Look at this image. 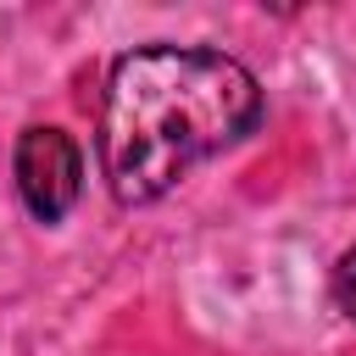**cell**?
Instances as JSON below:
<instances>
[{
	"instance_id": "1",
	"label": "cell",
	"mask_w": 356,
	"mask_h": 356,
	"mask_svg": "<svg viewBox=\"0 0 356 356\" xmlns=\"http://www.w3.org/2000/svg\"><path fill=\"white\" fill-rule=\"evenodd\" d=\"M261 117L250 67L222 50L150 44L111 67L100 106V167L122 206L167 195L195 161L217 156Z\"/></svg>"
},
{
	"instance_id": "2",
	"label": "cell",
	"mask_w": 356,
	"mask_h": 356,
	"mask_svg": "<svg viewBox=\"0 0 356 356\" xmlns=\"http://www.w3.org/2000/svg\"><path fill=\"white\" fill-rule=\"evenodd\" d=\"M83 189V156L61 128H28L17 139V195L39 222H61Z\"/></svg>"
},
{
	"instance_id": "3",
	"label": "cell",
	"mask_w": 356,
	"mask_h": 356,
	"mask_svg": "<svg viewBox=\"0 0 356 356\" xmlns=\"http://www.w3.org/2000/svg\"><path fill=\"white\" fill-rule=\"evenodd\" d=\"M334 300H339V312H345V317H356V250L334 267Z\"/></svg>"
}]
</instances>
